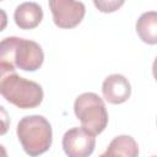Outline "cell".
<instances>
[{"label":"cell","mask_w":157,"mask_h":157,"mask_svg":"<svg viewBox=\"0 0 157 157\" xmlns=\"http://www.w3.org/2000/svg\"><path fill=\"white\" fill-rule=\"evenodd\" d=\"M0 93L9 103L21 109L38 107L44 96L39 83L27 80L15 72L1 76Z\"/></svg>","instance_id":"cell-3"},{"label":"cell","mask_w":157,"mask_h":157,"mask_svg":"<svg viewBox=\"0 0 157 157\" xmlns=\"http://www.w3.org/2000/svg\"><path fill=\"white\" fill-rule=\"evenodd\" d=\"M74 112L81 121L82 128L93 135L101 134L108 125V112L104 102L93 92H85L80 94L75 99Z\"/></svg>","instance_id":"cell-4"},{"label":"cell","mask_w":157,"mask_h":157,"mask_svg":"<svg viewBox=\"0 0 157 157\" xmlns=\"http://www.w3.org/2000/svg\"><path fill=\"white\" fill-rule=\"evenodd\" d=\"M43 18L42 6L37 2H22L20 4L15 12L13 20L15 23L21 29H32L36 28Z\"/></svg>","instance_id":"cell-8"},{"label":"cell","mask_w":157,"mask_h":157,"mask_svg":"<svg viewBox=\"0 0 157 157\" xmlns=\"http://www.w3.org/2000/svg\"><path fill=\"white\" fill-rule=\"evenodd\" d=\"M152 74H153L155 80L157 81V56H156V59H155V61L152 64Z\"/></svg>","instance_id":"cell-12"},{"label":"cell","mask_w":157,"mask_h":157,"mask_svg":"<svg viewBox=\"0 0 157 157\" xmlns=\"http://www.w3.org/2000/svg\"><path fill=\"white\" fill-rule=\"evenodd\" d=\"M17 137L25 152L37 157L47 152L52 145V126L43 115H27L17 124Z\"/></svg>","instance_id":"cell-2"},{"label":"cell","mask_w":157,"mask_h":157,"mask_svg":"<svg viewBox=\"0 0 157 157\" xmlns=\"http://www.w3.org/2000/svg\"><path fill=\"white\" fill-rule=\"evenodd\" d=\"M94 6L101 11V12H114L117 11L120 6L124 5V1H93Z\"/></svg>","instance_id":"cell-11"},{"label":"cell","mask_w":157,"mask_h":157,"mask_svg":"<svg viewBox=\"0 0 157 157\" xmlns=\"http://www.w3.org/2000/svg\"><path fill=\"white\" fill-rule=\"evenodd\" d=\"M102 93L108 103L121 104L129 99L131 94V86L125 76L120 74H112L104 78L102 83Z\"/></svg>","instance_id":"cell-7"},{"label":"cell","mask_w":157,"mask_h":157,"mask_svg":"<svg viewBox=\"0 0 157 157\" xmlns=\"http://www.w3.org/2000/svg\"><path fill=\"white\" fill-rule=\"evenodd\" d=\"M44 60L42 47L29 39L18 37H7L0 45V69L1 76L17 69L23 71L38 70Z\"/></svg>","instance_id":"cell-1"},{"label":"cell","mask_w":157,"mask_h":157,"mask_svg":"<svg viewBox=\"0 0 157 157\" xmlns=\"http://www.w3.org/2000/svg\"><path fill=\"white\" fill-rule=\"evenodd\" d=\"M151 157H157V156H151Z\"/></svg>","instance_id":"cell-13"},{"label":"cell","mask_w":157,"mask_h":157,"mask_svg":"<svg viewBox=\"0 0 157 157\" xmlns=\"http://www.w3.org/2000/svg\"><path fill=\"white\" fill-rule=\"evenodd\" d=\"M63 150L67 157H90L96 146V137L85 128H72L63 136Z\"/></svg>","instance_id":"cell-6"},{"label":"cell","mask_w":157,"mask_h":157,"mask_svg":"<svg viewBox=\"0 0 157 157\" xmlns=\"http://www.w3.org/2000/svg\"><path fill=\"white\" fill-rule=\"evenodd\" d=\"M98 157H139V145L129 135H119L108 145L104 153Z\"/></svg>","instance_id":"cell-9"},{"label":"cell","mask_w":157,"mask_h":157,"mask_svg":"<svg viewBox=\"0 0 157 157\" xmlns=\"http://www.w3.org/2000/svg\"><path fill=\"white\" fill-rule=\"evenodd\" d=\"M136 33L144 43L157 44V11H147L139 17Z\"/></svg>","instance_id":"cell-10"},{"label":"cell","mask_w":157,"mask_h":157,"mask_svg":"<svg viewBox=\"0 0 157 157\" xmlns=\"http://www.w3.org/2000/svg\"><path fill=\"white\" fill-rule=\"evenodd\" d=\"M49 7L53 21L59 28H74L85 17V5L72 0H50Z\"/></svg>","instance_id":"cell-5"}]
</instances>
